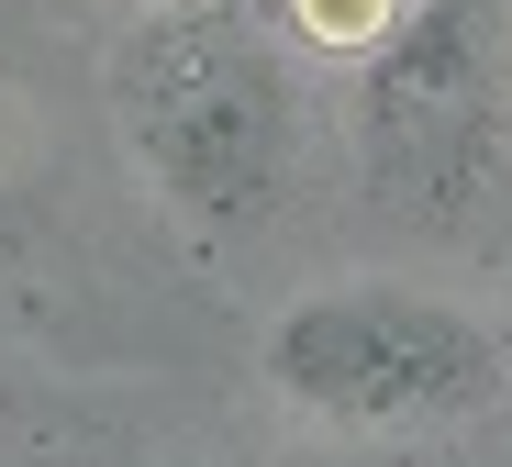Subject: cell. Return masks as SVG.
Instances as JSON below:
<instances>
[{
  "label": "cell",
  "mask_w": 512,
  "mask_h": 467,
  "mask_svg": "<svg viewBox=\"0 0 512 467\" xmlns=\"http://www.w3.org/2000/svg\"><path fill=\"white\" fill-rule=\"evenodd\" d=\"M112 112L134 167L156 178V201L201 223V234H245L268 223L279 178L301 156V89L290 56L234 12H190V0H156V12L112 45Z\"/></svg>",
  "instance_id": "6da1fadb"
},
{
  "label": "cell",
  "mask_w": 512,
  "mask_h": 467,
  "mask_svg": "<svg viewBox=\"0 0 512 467\" xmlns=\"http://www.w3.org/2000/svg\"><path fill=\"white\" fill-rule=\"evenodd\" d=\"M512 379L501 334L423 278H323L268 323V390L346 434L479 423Z\"/></svg>",
  "instance_id": "7a4b0ae2"
},
{
  "label": "cell",
  "mask_w": 512,
  "mask_h": 467,
  "mask_svg": "<svg viewBox=\"0 0 512 467\" xmlns=\"http://www.w3.org/2000/svg\"><path fill=\"white\" fill-rule=\"evenodd\" d=\"M301 34L334 45V56H390L401 45V0H290Z\"/></svg>",
  "instance_id": "3957f363"
},
{
  "label": "cell",
  "mask_w": 512,
  "mask_h": 467,
  "mask_svg": "<svg viewBox=\"0 0 512 467\" xmlns=\"http://www.w3.org/2000/svg\"><path fill=\"white\" fill-rule=\"evenodd\" d=\"M190 12H234V0H190Z\"/></svg>",
  "instance_id": "277c9868"
}]
</instances>
